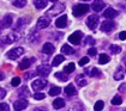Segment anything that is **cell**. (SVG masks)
<instances>
[{
  "instance_id": "cell-1",
  "label": "cell",
  "mask_w": 126,
  "mask_h": 111,
  "mask_svg": "<svg viewBox=\"0 0 126 111\" xmlns=\"http://www.w3.org/2000/svg\"><path fill=\"white\" fill-rule=\"evenodd\" d=\"M89 5L87 4H78L76 5L73 9H72V12H73V14L76 16V17H82V16H84L85 13H88V11H89Z\"/></svg>"
},
{
  "instance_id": "cell-2",
  "label": "cell",
  "mask_w": 126,
  "mask_h": 111,
  "mask_svg": "<svg viewBox=\"0 0 126 111\" xmlns=\"http://www.w3.org/2000/svg\"><path fill=\"white\" fill-rule=\"evenodd\" d=\"M18 39H19V35L17 32H11L5 37H2L0 39V43H1V46H6V44H11V43L18 41Z\"/></svg>"
},
{
  "instance_id": "cell-3",
  "label": "cell",
  "mask_w": 126,
  "mask_h": 111,
  "mask_svg": "<svg viewBox=\"0 0 126 111\" xmlns=\"http://www.w3.org/2000/svg\"><path fill=\"white\" fill-rule=\"evenodd\" d=\"M23 54H24V48H22V47H17V48L11 49L10 51H7L6 57H7V59H10V60H16V59L20 57Z\"/></svg>"
},
{
  "instance_id": "cell-4",
  "label": "cell",
  "mask_w": 126,
  "mask_h": 111,
  "mask_svg": "<svg viewBox=\"0 0 126 111\" xmlns=\"http://www.w3.org/2000/svg\"><path fill=\"white\" fill-rule=\"evenodd\" d=\"M114 29H115V23L112 19H108V20H105L101 23V30L103 32H110Z\"/></svg>"
},
{
  "instance_id": "cell-5",
  "label": "cell",
  "mask_w": 126,
  "mask_h": 111,
  "mask_svg": "<svg viewBox=\"0 0 126 111\" xmlns=\"http://www.w3.org/2000/svg\"><path fill=\"white\" fill-rule=\"evenodd\" d=\"M82 37H83V32H82V31H75L72 35H70V37H68V41H70V43H72V44L77 46V44H79V43H80Z\"/></svg>"
},
{
  "instance_id": "cell-6",
  "label": "cell",
  "mask_w": 126,
  "mask_h": 111,
  "mask_svg": "<svg viewBox=\"0 0 126 111\" xmlns=\"http://www.w3.org/2000/svg\"><path fill=\"white\" fill-rule=\"evenodd\" d=\"M28 105H29V104H28V100H27L25 98H20V99L15 102L13 109H15V111H22V110H24V109H27Z\"/></svg>"
},
{
  "instance_id": "cell-7",
  "label": "cell",
  "mask_w": 126,
  "mask_h": 111,
  "mask_svg": "<svg viewBox=\"0 0 126 111\" xmlns=\"http://www.w3.org/2000/svg\"><path fill=\"white\" fill-rule=\"evenodd\" d=\"M64 10H65V5H64V4H60V2H57L52 9L48 10L47 13L50 14V16H57V14H59V13H61Z\"/></svg>"
},
{
  "instance_id": "cell-8",
  "label": "cell",
  "mask_w": 126,
  "mask_h": 111,
  "mask_svg": "<svg viewBox=\"0 0 126 111\" xmlns=\"http://www.w3.org/2000/svg\"><path fill=\"white\" fill-rule=\"evenodd\" d=\"M85 23H87V26L90 29V30H94V29H96L97 24H98V17H97L96 14L89 16Z\"/></svg>"
},
{
  "instance_id": "cell-9",
  "label": "cell",
  "mask_w": 126,
  "mask_h": 111,
  "mask_svg": "<svg viewBox=\"0 0 126 111\" xmlns=\"http://www.w3.org/2000/svg\"><path fill=\"white\" fill-rule=\"evenodd\" d=\"M47 80L46 79H37V80H35V81H32V88L35 90V91H41V90H43L46 86H47Z\"/></svg>"
},
{
  "instance_id": "cell-10",
  "label": "cell",
  "mask_w": 126,
  "mask_h": 111,
  "mask_svg": "<svg viewBox=\"0 0 126 111\" xmlns=\"http://www.w3.org/2000/svg\"><path fill=\"white\" fill-rule=\"evenodd\" d=\"M50 72H52V67H49V66H47V65L39 66V67L36 68V74H39L41 76H47Z\"/></svg>"
},
{
  "instance_id": "cell-11",
  "label": "cell",
  "mask_w": 126,
  "mask_h": 111,
  "mask_svg": "<svg viewBox=\"0 0 126 111\" xmlns=\"http://www.w3.org/2000/svg\"><path fill=\"white\" fill-rule=\"evenodd\" d=\"M35 62V57H30V59H24V60H22L19 62V65H18V67H19L20 71H24V69H28L30 66L32 65Z\"/></svg>"
},
{
  "instance_id": "cell-12",
  "label": "cell",
  "mask_w": 126,
  "mask_h": 111,
  "mask_svg": "<svg viewBox=\"0 0 126 111\" xmlns=\"http://www.w3.org/2000/svg\"><path fill=\"white\" fill-rule=\"evenodd\" d=\"M50 24V19L48 17H41L37 20V24H36V28L37 29H46Z\"/></svg>"
},
{
  "instance_id": "cell-13",
  "label": "cell",
  "mask_w": 126,
  "mask_h": 111,
  "mask_svg": "<svg viewBox=\"0 0 126 111\" xmlns=\"http://www.w3.org/2000/svg\"><path fill=\"white\" fill-rule=\"evenodd\" d=\"M12 22H13L12 16H11V14H7V16H5L4 18L0 20V24H1L2 29H6V28H10L11 25H12Z\"/></svg>"
},
{
  "instance_id": "cell-14",
  "label": "cell",
  "mask_w": 126,
  "mask_h": 111,
  "mask_svg": "<svg viewBox=\"0 0 126 111\" xmlns=\"http://www.w3.org/2000/svg\"><path fill=\"white\" fill-rule=\"evenodd\" d=\"M67 25V16H60L57 20H55V26L59 29H63V28H65Z\"/></svg>"
},
{
  "instance_id": "cell-15",
  "label": "cell",
  "mask_w": 126,
  "mask_h": 111,
  "mask_svg": "<svg viewBox=\"0 0 126 111\" xmlns=\"http://www.w3.org/2000/svg\"><path fill=\"white\" fill-rule=\"evenodd\" d=\"M105 6H106V4H105L102 0H95V1L91 4V9L94 10L95 12H100L101 10L105 9Z\"/></svg>"
},
{
  "instance_id": "cell-16",
  "label": "cell",
  "mask_w": 126,
  "mask_h": 111,
  "mask_svg": "<svg viewBox=\"0 0 126 111\" xmlns=\"http://www.w3.org/2000/svg\"><path fill=\"white\" fill-rule=\"evenodd\" d=\"M118 14H119V12H118L116 10L112 9V7L107 9L106 11H105V13H103V16H105L107 19H113V18H115Z\"/></svg>"
},
{
  "instance_id": "cell-17",
  "label": "cell",
  "mask_w": 126,
  "mask_h": 111,
  "mask_svg": "<svg viewBox=\"0 0 126 111\" xmlns=\"http://www.w3.org/2000/svg\"><path fill=\"white\" fill-rule=\"evenodd\" d=\"M54 50H55L54 46H53L52 43H49V42L45 43V44H43V47H42V53H43V54H47V55H49V54H53V53H54Z\"/></svg>"
},
{
  "instance_id": "cell-18",
  "label": "cell",
  "mask_w": 126,
  "mask_h": 111,
  "mask_svg": "<svg viewBox=\"0 0 126 111\" xmlns=\"http://www.w3.org/2000/svg\"><path fill=\"white\" fill-rule=\"evenodd\" d=\"M85 73H88L90 76H95V78H100V76H102L101 71H100V69H97L96 67H94V68H91V69H85Z\"/></svg>"
},
{
  "instance_id": "cell-19",
  "label": "cell",
  "mask_w": 126,
  "mask_h": 111,
  "mask_svg": "<svg viewBox=\"0 0 126 111\" xmlns=\"http://www.w3.org/2000/svg\"><path fill=\"white\" fill-rule=\"evenodd\" d=\"M29 22H30L29 18H19L17 20V24H16V26H15V30H20L24 25H27Z\"/></svg>"
},
{
  "instance_id": "cell-20",
  "label": "cell",
  "mask_w": 126,
  "mask_h": 111,
  "mask_svg": "<svg viewBox=\"0 0 126 111\" xmlns=\"http://www.w3.org/2000/svg\"><path fill=\"white\" fill-rule=\"evenodd\" d=\"M18 96H19L20 98H28V97L30 96L29 88H28L27 86H23V87H20L19 90H18Z\"/></svg>"
},
{
  "instance_id": "cell-21",
  "label": "cell",
  "mask_w": 126,
  "mask_h": 111,
  "mask_svg": "<svg viewBox=\"0 0 126 111\" xmlns=\"http://www.w3.org/2000/svg\"><path fill=\"white\" fill-rule=\"evenodd\" d=\"M48 4V0H34V6L37 10L45 9Z\"/></svg>"
},
{
  "instance_id": "cell-22",
  "label": "cell",
  "mask_w": 126,
  "mask_h": 111,
  "mask_svg": "<svg viewBox=\"0 0 126 111\" xmlns=\"http://www.w3.org/2000/svg\"><path fill=\"white\" fill-rule=\"evenodd\" d=\"M76 83H77L78 86L84 87V86L88 84V81H87V79H85V76H84L83 74H79V75H77V76H76Z\"/></svg>"
},
{
  "instance_id": "cell-23",
  "label": "cell",
  "mask_w": 126,
  "mask_h": 111,
  "mask_svg": "<svg viewBox=\"0 0 126 111\" xmlns=\"http://www.w3.org/2000/svg\"><path fill=\"white\" fill-rule=\"evenodd\" d=\"M64 92L66 93V96L68 97H72V96H75L77 91H76V88H75V86L73 85H67L65 88H64Z\"/></svg>"
},
{
  "instance_id": "cell-24",
  "label": "cell",
  "mask_w": 126,
  "mask_h": 111,
  "mask_svg": "<svg viewBox=\"0 0 126 111\" xmlns=\"http://www.w3.org/2000/svg\"><path fill=\"white\" fill-rule=\"evenodd\" d=\"M64 106H65V100L61 99V98H57V99L53 102V108L57 109V110L61 109V108H64Z\"/></svg>"
},
{
  "instance_id": "cell-25",
  "label": "cell",
  "mask_w": 126,
  "mask_h": 111,
  "mask_svg": "<svg viewBox=\"0 0 126 111\" xmlns=\"http://www.w3.org/2000/svg\"><path fill=\"white\" fill-rule=\"evenodd\" d=\"M61 53L63 54H66V55H71V54L75 53V50H73L72 47H70L68 44H64L63 48H61Z\"/></svg>"
},
{
  "instance_id": "cell-26",
  "label": "cell",
  "mask_w": 126,
  "mask_h": 111,
  "mask_svg": "<svg viewBox=\"0 0 126 111\" xmlns=\"http://www.w3.org/2000/svg\"><path fill=\"white\" fill-rule=\"evenodd\" d=\"M64 60H65V57H64V55H61V54H60V55H57L55 57H54V59H53V62H52V66H53V67H57V66L60 65V63H61V62H63Z\"/></svg>"
},
{
  "instance_id": "cell-27",
  "label": "cell",
  "mask_w": 126,
  "mask_h": 111,
  "mask_svg": "<svg viewBox=\"0 0 126 111\" xmlns=\"http://www.w3.org/2000/svg\"><path fill=\"white\" fill-rule=\"evenodd\" d=\"M109 60H110V57L107 55V54H101L100 57H98V63L100 65H106L109 62Z\"/></svg>"
},
{
  "instance_id": "cell-28",
  "label": "cell",
  "mask_w": 126,
  "mask_h": 111,
  "mask_svg": "<svg viewBox=\"0 0 126 111\" xmlns=\"http://www.w3.org/2000/svg\"><path fill=\"white\" fill-rule=\"evenodd\" d=\"M67 111H83V105L80 103H73Z\"/></svg>"
},
{
  "instance_id": "cell-29",
  "label": "cell",
  "mask_w": 126,
  "mask_h": 111,
  "mask_svg": "<svg viewBox=\"0 0 126 111\" xmlns=\"http://www.w3.org/2000/svg\"><path fill=\"white\" fill-rule=\"evenodd\" d=\"M55 78L60 80V81H67L68 80V76L66 75V73H63V72H57L55 73Z\"/></svg>"
},
{
  "instance_id": "cell-30",
  "label": "cell",
  "mask_w": 126,
  "mask_h": 111,
  "mask_svg": "<svg viewBox=\"0 0 126 111\" xmlns=\"http://www.w3.org/2000/svg\"><path fill=\"white\" fill-rule=\"evenodd\" d=\"M114 79L115 80H123L124 79V71H123V68H118V71L114 73Z\"/></svg>"
},
{
  "instance_id": "cell-31",
  "label": "cell",
  "mask_w": 126,
  "mask_h": 111,
  "mask_svg": "<svg viewBox=\"0 0 126 111\" xmlns=\"http://www.w3.org/2000/svg\"><path fill=\"white\" fill-rule=\"evenodd\" d=\"M61 92V88L60 87H58V86H53V87H50V90H49V96H58L59 93Z\"/></svg>"
},
{
  "instance_id": "cell-32",
  "label": "cell",
  "mask_w": 126,
  "mask_h": 111,
  "mask_svg": "<svg viewBox=\"0 0 126 111\" xmlns=\"http://www.w3.org/2000/svg\"><path fill=\"white\" fill-rule=\"evenodd\" d=\"M103 108H105V103L102 102V100H97L95 103V105H94V110L95 111H102Z\"/></svg>"
},
{
  "instance_id": "cell-33",
  "label": "cell",
  "mask_w": 126,
  "mask_h": 111,
  "mask_svg": "<svg viewBox=\"0 0 126 111\" xmlns=\"http://www.w3.org/2000/svg\"><path fill=\"white\" fill-rule=\"evenodd\" d=\"M12 4H13V6L22 9V7H24V6L27 5V0H15Z\"/></svg>"
},
{
  "instance_id": "cell-34",
  "label": "cell",
  "mask_w": 126,
  "mask_h": 111,
  "mask_svg": "<svg viewBox=\"0 0 126 111\" xmlns=\"http://www.w3.org/2000/svg\"><path fill=\"white\" fill-rule=\"evenodd\" d=\"M75 68H76V66H75V63H68L65 68H64V73H66V74H70V73H72L73 71H75Z\"/></svg>"
},
{
  "instance_id": "cell-35",
  "label": "cell",
  "mask_w": 126,
  "mask_h": 111,
  "mask_svg": "<svg viewBox=\"0 0 126 111\" xmlns=\"http://www.w3.org/2000/svg\"><path fill=\"white\" fill-rule=\"evenodd\" d=\"M109 50H110L113 54H119V53H121V47L115 46V44H112V46L109 47Z\"/></svg>"
},
{
  "instance_id": "cell-36",
  "label": "cell",
  "mask_w": 126,
  "mask_h": 111,
  "mask_svg": "<svg viewBox=\"0 0 126 111\" xmlns=\"http://www.w3.org/2000/svg\"><path fill=\"white\" fill-rule=\"evenodd\" d=\"M123 103V99H121V97L120 96H115V97H113L112 98V105H120Z\"/></svg>"
},
{
  "instance_id": "cell-37",
  "label": "cell",
  "mask_w": 126,
  "mask_h": 111,
  "mask_svg": "<svg viewBox=\"0 0 126 111\" xmlns=\"http://www.w3.org/2000/svg\"><path fill=\"white\" fill-rule=\"evenodd\" d=\"M32 97H34V99H36V100H42V99H45L46 94H45V93H41V92H36Z\"/></svg>"
},
{
  "instance_id": "cell-38",
  "label": "cell",
  "mask_w": 126,
  "mask_h": 111,
  "mask_svg": "<svg viewBox=\"0 0 126 111\" xmlns=\"http://www.w3.org/2000/svg\"><path fill=\"white\" fill-rule=\"evenodd\" d=\"M19 84H20V78H18V76L13 78V79H12V81H11V85H12L13 87H17V86H19Z\"/></svg>"
},
{
  "instance_id": "cell-39",
  "label": "cell",
  "mask_w": 126,
  "mask_h": 111,
  "mask_svg": "<svg viewBox=\"0 0 126 111\" xmlns=\"http://www.w3.org/2000/svg\"><path fill=\"white\" fill-rule=\"evenodd\" d=\"M0 111H10V106L6 103H0Z\"/></svg>"
},
{
  "instance_id": "cell-40",
  "label": "cell",
  "mask_w": 126,
  "mask_h": 111,
  "mask_svg": "<svg viewBox=\"0 0 126 111\" xmlns=\"http://www.w3.org/2000/svg\"><path fill=\"white\" fill-rule=\"evenodd\" d=\"M96 48H89L88 49V55H90V56H95L96 55Z\"/></svg>"
},
{
  "instance_id": "cell-41",
  "label": "cell",
  "mask_w": 126,
  "mask_h": 111,
  "mask_svg": "<svg viewBox=\"0 0 126 111\" xmlns=\"http://www.w3.org/2000/svg\"><path fill=\"white\" fill-rule=\"evenodd\" d=\"M85 43H87V44H90V46H91V44H95V39L91 36H88L87 39H85Z\"/></svg>"
},
{
  "instance_id": "cell-42",
  "label": "cell",
  "mask_w": 126,
  "mask_h": 111,
  "mask_svg": "<svg viewBox=\"0 0 126 111\" xmlns=\"http://www.w3.org/2000/svg\"><path fill=\"white\" fill-rule=\"evenodd\" d=\"M88 62H89V57H83V59H80L79 60V66H84V65H87Z\"/></svg>"
},
{
  "instance_id": "cell-43",
  "label": "cell",
  "mask_w": 126,
  "mask_h": 111,
  "mask_svg": "<svg viewBox=\"0 0 126 111\" xmlns=\"http://www.w3.org/2000/svg\"><path fill=\"white\" fill-rule=\"evenodd\" d=\"M119 39L125 41V39H126V31H121V32L119 34Z\"/></svg>"
},
{
  "instance_id": "cell-44",
  "label": "cell",
  "mask_w": 126,
  "mask_h": 111,
  "mask_svg": "<svg viewBox=\"0 0 126 111\" xmlns=\"http://www.w3.org/2000/svg\"><path fill=\"white\" fill-rule=\"evenodd\" d=\"M5 96H6V91H5L4 88H1V87H0V100H1V99H4V98H5Z\"/></svg>"
},
{
  "instance_id": "cell-45",
  "label": "cell",
  "mask_w": 126,
  "mask_h": 111,
  "mask_svg": "<svg viewBox=\"0 0 126 111\" xmlns=\"http://www.w3.org/2000/svg\"><path fill=\"white\" fill-rule=\"evenodd\" d=\"M35 73H27L25 75H24V79L25 80H29V79H31L32 78V75H34Z\"/></svg>"
},
{
  "instance_id": "cell-46",
  "label": "cell",
  "mask_w": 126,
  "mask_h": 111,
  "mask_svg": "<svg viewBox=\"0 0 126 111\" xmlns=\"http://www.w3.org/2000/svg\"><path fill=\"white\" fill-rule=\"evenodd\" d=\"M32 111H47V109L43 108V106H39V108H35Z\"/></svg>"
},
{
  "instance_id": "cell-47",
  "label": "cell",
  "mask_w": 126,
  "mask_h": 111,
  "mask_svg": "<svg viewBox=\"0 0 126 111\" xmlns=\"http://www.w3.org/2000/svg\"><path fill=\"white\" fill-rule=\"evenodd\" d=\"M119 91H120V92H126V84L121 85V86L119 87Z\"/></svg>"
},
{
  "instance_id": "cell-48",
  "label": "cell",
  "mask_w": 126,
  "mask_h": 111,
  "mask_svg": "<svg viewBox=\"0 0 126 111\" xmlns=\"http://www.w3.org/2000/svg\"><path fill=\"white\" fill-rule=\"evenodd\" d=\"M4 78H5V75H4V73H2V72L0 71V81H1V80H2Z\"/></svg>"
},
{
  "instance_id": "cell-49",
  "label": "cell",
  "mask_w": 126,
  "mask_h": 111,
  "mask_svg": "<svg viewBox=\"0 0 126 111\" xmlns=\"http://www.w3.org/2000/svg\"><path fill=\"white\" fill-rule=\"evenodd\" d=\"M4 29H2V26H1V24H0V34H1V31H2Z\"/></svg>"
},
{
  "instance_id": "cell-50",
  "label": "cell",
  "mask_w": 126,
  "mask_h": 111,
  "mask_svg": "<svg viewBox=\"0 0 126 111\" xmlns=\"http://www.w3.org/2000/svg\"><path fill=\"white\" fill-rule=\"evenodd\" d=\"M124 62H125V65H126V55H125V57H124Z\"/></svg>"
},
{
  "instance_id": "cell-51",
  "label": "cell",
  "mask_w": 126,
  "mask_h": 111,
  "mask_svg": "<svg viewBox=\"0 0 126 111\" xmlns=\"http://www.w3.org/2000/svg\"><path fill=\"white\" fill-rule=\"evenodd\" d=\"M50 1H52V2H57L58 0H50Z\"/></svg>"
},
{
  "instance_id": "cell-52",
  "label": "cell",
  "mask_w": 126,
  "mask_h": 111,
  "mask_svg": "<svg viewBox=\"0 0 126 111\" xmlns=\"http://www.w3.org/2000/svg\"><path fill=\"white\" fill-rule=\"evenodd\" d=\"M124 111H126V110H124Z\"/></svg>"
},
{
  "instance_id": "cell-53",
  "label": "cell",
  "mask_w": 126,
  "mask_h": 111,
  "mask_svg": "<svg viewBox=\"0 0 126 111\" xmlns=\"http://www.w3.org/2000/svg\"><path fill=\"white\" fill-rule=\"evenodd\" d=\"M85 1H87V0H85Z\"/></svg>"
}]
</instances>
